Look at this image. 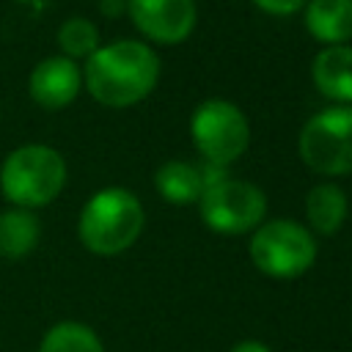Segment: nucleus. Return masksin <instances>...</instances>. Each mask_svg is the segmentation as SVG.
<instances>
[{"label":"nucleus","mask_w":352,"mask_h":352,"mask_svg":"<svg viewBox=\"0 0 352 352\" xmlns=\"http://www.w3.org/2000/svg\"><path fill=\"white\" fill-rule=\"evenodd\" d=\"M160 80L157 52L132 38L99 47L82 69V82L88 94L104 107H129L143 102Z\"/></svg>","instance_id":"nucleus-1"},{"label":"nucleus","mask_w":352,"mask_h":352,"mask_svg":"<svg viewBox=\"0 0 352 352\" xmlns=\"http://www.w3.org/2000/svg\"><path fill=\"white\" fill-rule=\"evenodd\" d=\"M143 223V204L135 192L124 187H104L85 201L77 220V234L91 253L118 256L138 242Z\"/></svg>","instance_id":"nucleus-2"},{"label":"nucleus","mask_w":352,"mask_h":352,"mask_svg":"<svg viewBox=\"0 0 352 352\" xmlns=\"http://www.w3.org/2000/svg\"><path fill=\"white\" fill-rule=\"evenodd\" d=\"M66 184L63 157L41 143H30L6 157L0 168V190L16 209L47 206Z\"/></svg>","instance_id":"nucleus-3"},{"label":"nucleus","mask_w":352,"mask_h":352,"mask_svg":"<svg viewBox=\"0 0 352 352\" xmlns=\"http://www.w3.org/2000/svg\"><path fill=\"white\" fill-rule=\"evenodd\" d=\"M248 250L253 267L275 280H294L316 261V239L308 226L286 217L261 223L253 231Z\"/></svg>","instance_id":"nucleus-4"},{"label":"nucleus","mask_w":352,"mask_h":352,"mask_svg":"<svg viewBox=\"0 0 352 352\" xmlns=\"http://www.w3.org/2000/svg\"><path fill=\"white\" fill-rule=\"evenodd\" d=\"M300 160L319 176L352 173V104H330L314 113L297 138Z\"/></svg>","instance_id":"nucleus-5"},{"label":"nucleus","mask_w":352,"mask_h":352,"mask_svg":"<svg viewBox=\"0 0 352 352\" xmlns=\"http://www.w3.org/2000/svg\"><path fill=\"white\" fill-rule=\"evenodd\" d=\"M190 138L206 162L231 168L250 146V124L239 104L228 99H206L190 116Z\"/></svg>","instance_id":"nucleus-6"},{"label":"nucleus","mask_w":352,"mask_h":352,"mask_svg":"<svg viewBox=\"0 0 352 352\" xmlns=\"http://www.w3.org/2000/svg\"><path fill=\"white\" fill-rule=\"evenodd\" d=\"M198 212L206 228L223 236H239L256 231L267 214V195L261 187L245 179L228 176L226 182L204 190L198 198Z\"/></svg>","instance_id":"nucleus-7"},{"label":"nucleus","mask_w":352,"mask_h":352,"mask_svg":"<svg viewBox=\"0 0 352 352\" xmlns=\"http://www.w3.org/2000/svg\"><path fill=\"white\" fill-rule=\"evenodd\" d=\"M135 28L154 44H182L192 36L198 22L195 0H126Z\"/></svg>","instance_id":"nucleus-8"},{"label":"nucleus","mask_w":352,"mask_h":352,"mask_svg":"<svg viewBox=\"0 0 352 352\" xmlns=\"http://www.w3.org/2000/svg\"><path fill=\"white\" fill-rule=\"evenodd\" d=\"M30 96L47 110H60L72 104L82 88V72L74 60L63 55L44 58L33 72H30Z\"/></svg>","instance_id":"nucleus-9"},{"label":"nucleus","mask_w":352,"mask_h":352,"mask_svg":"<svg viewBox=\"0 0 352 352\" xmlns=\"http://www.w3.org/2000/svg\"><path fill=\"white\" fill-rule=\"evenodd\" d=\"M311 80L324 99L336 104H352V47H322L311 63Z\"/></svg>","instance_id":"nucleus-10"},{"label":"nucleus","mask_w":352,"mask_h":352,"mask_svg":"<svg viewBox=\"0 0 352 352\" xmlns=\"http://www.w3.org/2000/svg\"><path fill=\"white\" fill-rule=\"evenodd\" d=\"M302 22L311 38L324 47L346 44L352 38V0H308Z\"/></svg>","instance_id":"nucleus-11"},{"label":"nucleus","mask_w":352,"mask_h":352,"mask_svg":"<svg viewBox=\"0 0 352 352\" xmlns=\"http://www.w3.org/2000/svg\"><path fill=\"white\" fill-rule=\"evenodd\" d=\"M346 192L333 184V182H322L314 184L305 192V220L311 226V231L322 234V236H333L341 231L344 220H346Z\"/></svg>","instance_id":"nucleus-12"},{"label":"nucleus","mask_w":352,"mask_h":352,"mask_svg":"<svg viewBox=\"0 0 352 352\" xmlns=\"http://www.w3.org/2000/svg\"><path fill=\"white\" fill-rule=\"evenodd\" d=\"M154 187H157L160 198L168 201V204H173V206L198 204V198L204 195L198 165L184 162V160H168V162H162L157 168V173H154Z\"/></svg>","instance_id":"nucleus-13"},{"label":"nucleus","mask_w":352,"mask_h":352,"mask_svg":"<svg viewBox=\"0 0 352 352\" xmlns=\"http://www.w3.org/2000/svg\"><path fill=\"white\" fill-rule=\"evenodd\" d=\"M41 236L38 217L30 209L0 212V258H25Z\"/></svg>","instance_id":"nucleus-14"},{"label":"nucleus","mask_w":352,"mask_h":352,"mask_svg":"<svg viewBox=\"0 0 352 352\" xmlns=\"http://www.w3.org/2000/svg\"><path fill=\"white\" fill-rule=\"evenodd\" d=\"M38 352H104V346L88 324L58 322L44 333Z\"/></svg>","instance_id":"nucleus-15"},{"label":"nucleus","mask_w":352,"mask_h":352,"mask_svg":"<svg viewBox=\"0 0 352 352\" xmlns=\"http://www.w3.org/2000/svg\"><path fill=\"white\" fill-rule=\"evenodd\" d=\"M58 44L63 50V58L77 60V58H91L99 50V30L94 22L85 16H72L60 25L58 30Z\"/></svg>","instance_id":"nucleus-16"},{"label":"nucleus","mask_w":352,"mask_h":352,"mask_svg":"<svg viewBox=\"0 0 352 352\" xmlns=\"http://www.w3.org/2000/svg\"><path fill=\"white\" fill-rule=\"evenodd\" d=\"M308 0H253L256 8H261L264 14H272V16H289V14H297L305 8Z\"/></svg>","instance_id":"nucleus-17"},{"label":"nucleus","mask_w":352,"mask_h":352,"mask_svg":"<svg viewBox=\"0 0 352 352\" xmlns=\"http://www.w3.org/2000/svg\"><path fill=\"white\" fill-rule=\"evenodd\" d=\"M198 173H201V184H204V190H209V187H214V184H220V182H226V179L231 176L226 165L206 162V160L198 165Z\"/></svg>","instance_id":"nucleus-18"},{"label":"nucleus","mask_w":352,"mask_h":352,"mask_svg":"<svg viewBox=\"0 0 352 352\" xmlns=\"http://www.w3.org/2000/svg\"><path fill=\"white\" fill-rule=\"evenodd\" d=\"M99 8L104 16H118L121 11H126V0H102Z\"/></svg>","instance_id":"nucleus-19"},{"label":"nucleus","mask_w":352,"mask_h":352,"mask_svg":"<svg viewBox=\"0 0 352 352\" xmlns=\"http://www.w3.org/2000/svg\"><path fill=\"white\" fill-rule=\"evenodd\" d=\"M231 352H272L267 344H261V341H256V338H248V341H239Z\"/></svg>","instance_id":"nucleus-20"}]
</instances>
